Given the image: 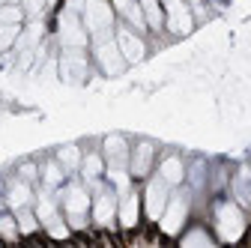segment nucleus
Segmentation results:
<instances>
[{"instance_id": "nucleus-26", "label": "nucleus", "mask_w": 251, "mask_h": 248, "mask_svg": "<svg viewBox=\"0 0 251 248\" xmlns=\"http://www.w3.org/2000/svg\"><path fill=\"white\" fill-rule=\"evenodd\" d=\"M21 3H24V12H27V15H39L45 0H21Z\"/></svg>"}, {"instance_id": "nucleus-19", "label": "nucleus", "mask_w": 251, "mask_h": 248, "mask_svg": "<svg viewBox=\"0 0 251 248\" xmlns=\"http://www.w3.org/2000/svg\"><path fill=\"white\" fill-rule=\"evenodd\" d=\"M42 179H45L48 189H54V185H60L63 179H66V168H63L57 159H54V162H45V168H42Z\"/></svg>"}, {"instance_id": "nucleus-20", "label": "nucleus", "mask_w": 251, "mask_h": 248, "mask_svg": "<svg viewBox=\"0 0 251 248\" xmlns=\"http://www.w3.org/2000/svg\"><path fill=\"white\" fill-rule=\"evenodd\" d=\"M15 222H18V230H21L24 236L39 230V222H36V215L30 212V206H24V209H18V212H15Z\"/></svg>"}, {"instance_id": "nucleus-24", "label": "nucleus", "mask_w": 251, "mask_h": 248, "mask_svg": "<svg viewBox=\"0 0 251 248\" xmlns=\"http://www.w3.org/2000/svg\"><path fill=\"white\" fill-rule=\"evenodd\" d=\"M21 33V24H0V51H6L9 45H15Z\"/></svg>"}, {"instance_id": "nucleus-4", "label": "nucleus", "mask_w": 251, "mask_h": 248, "mask_svg": "<svg viewBox=\"0 0 251 248\" xmlns=\"http://www.w3.org/2000/svg\"><path fill=\"white\" fill-rule=\"evenodd\" d=\"M87 39H90V33H87L81 15L66 9L63 18H60V42H63V48H84Z\"/></svg>"}, {"instance_id": "nucleus-12", "label": "nucleus", "mask_w": 251, "mask_h": 248, "mask_svg": "<svg viewBox=\"0 0 251 248\" xmlns=\"http://www.w3.org/2000/svg\"><path fill=\"white\" fill-rule=\"evenodd\" d=\"M114 215H117V198L108 195V192H102L96 200H93V219H96V224L108 227L114 222Z\"/></svg>"}, {"instance_id": "nucleus-1", "label": "nucleus", "mask_w": 251, "mask_h": 248, "mask_svg": "<svg viewBox=\"0 0 251 248\" xmlns=\"http://www.w3.org/2000/svg\"><path fill=\"white\" fill-rule=\"evenodd\" d=\"M93 57H96V63L102 66L105 75H120L123 72L126 57L120 54L114 30H111V33H102V36H93Z\"/></svg>"}, {"instance_id": "nucleus-25", "label": "nucleus", "mask_w": 251, "mask_h": 248, "mask_svg": "<svg viewBox=\"0 0 251 248\" xmlns=\"http://www.w3.org/2000/svg\"><path fill=\"white\" fill-rule=\"evenodd\" d=\"M18 176L27 179V182H33V179H36V165H33V162H24V165L18 168Z\"/></svg>"}, {"instance_id": "nucleus-10", "label": "nucleus", "mask_w": 251, "mask_h": 248, "mask_svg": "<svg viewBox=\"0 0 251 248\" xmlns=\"http://www.w3.org/2000/svg\"><path fill=\"white\" fill-rule=\"evenodd\" d=\"M152 144H138L135 149H132V156H129V174L135 176V179H144L147 174H150V165H152Z\"/></svg>"}, {"instance_id": "nucleus-5", "label": "nucleus", "mask_w": 251, "mask_h": 248, "mask_svg": "<svg viewBox=\"0 0 251 248\" xmlns=\"http://www.w3.org/2000/svg\"><path fill=\"white\" fill-rule=\"evenodd\" d=\"M84 48H63L60 57V78L69 84H81L87 78V57L81 54Z\"/></svg>"}, {"instance_id": "nucleus-28", "label": "nucleus", "mask_w": 251, "mask_h": 248, "mask_svg": "<svg viewBox=\"0 0 251 248\" xmlns=\"http://www.w3.org/2000/svg\"><path fill=\"white\" fill-rule=\"evenodd\" d=\"M3 209H9V206H6V195H0V212Z\"/></svg>"}, {"instance_id": "nucleus-7", "label": "nucleus", "mask_w": 251, "mask_h": 248, "mask_svg": "<svg viewBox=\"0 0 251 248\" xmlns=\"http://www.w3.org/2000/svg\"><path fill=\"white\" fill-rule=\"evenodd\" d=\"M117 45H120V54L126 57V63H138V60H144V39L135 36L129 27H117Z\"/></svg>"}, {"instance_id": "nucleus-2", "label": "nucleus", "mask_w": 251, "mask_h": 248, "mask_svg": "<svg viewBox=\"0 0 251 248\" xmlns=\"http://www.w3.org/2000/svg\"><path fill=\"white\" fill-rule=\"evenodd\" d=\"M81 21L90 36H102L114 30V9L108 0H87L81 9Z\"/></svg>"}, {"instance_id": "nucleus-29", "label": "nucleus", "mask_w": 251, "mask_h": 248, "mask_svg": "<svg viewBox=\"0 0 251 248\" xmlns=\"http://www.w3.org/2000/svg\"><path fill=\"white\" fill-rule=\"evenodd\" d=\"M188 3H192L195 9H201V3H203V0H188Z\"/></svg>"}, {"instance_id": "nucleus-31", "label": "nucleus", "mask_w": 251, "mask_h": 248, "mask_svg": "<svg viewBox=\"0 0 251 248\" xmlns=\"http://www.w3.org/2000/svg\"><path fill=\"white\" fill-rule=\"evenodd\" d=\"M0 6H3V0H0Z\"/></svg>"}, {"instance_id": "nucleus-9", "label": "nucleus", "mask_w": 251, "mask_h": 248, "mask_svg": "<svg viewBox=\"0 0 251 248\" xmlns=\"http://www.w3.org/2000/svg\"><path fill=\"white\" fill-rule=\"evenodd\" d=\"M129 156H132V149H129V144H126L123 135H108L105 138V162H108V168H126L129 165Z\"/></svg>"}, {"instance_id": "nucleus-16", "label": "nucleus", "mask_w": 251, "mask_h": 248, "mask_svg": "<svg viewBox=\"0 0 251 248\" xmlns=\"http://www.w3.org/2000/svg\"><path fill=\"white\" fill-rule=\"evenodd\" d=\"M138 3H141V12H144V18H147V27L162 30V24H165V9H162L159 0H138Z\"/></svg>"}, {"instance_id": "nucleus-22", "label": "nucleus", "mask_w": 251, "mask_h": 248, "mask_svg": "<svg viewBox=\"0 0 251 248\" xmlns=\"http://www.w3.org/2000/svg\"><path fill=\"white\" fill-rule=\"evenodd\" d=\"M21 230H18V222H15V215H9L6 209L0 212V239H15Z\"/></svg>"}, {"instance_id": "nucleus-17", "label": "nucleus", "mask_w": 251, "mask_h": 248, "mask_svg": "<svg viewBox=\"0 0 251 248\" xmlns=\"http://www.w3.org/2000/svg\"><path fill=\"white\" fill-rule=\"evenodd\" d=\"M120 219H123V227H132L138 222V195L135 192H126L123 200H120Z\"/></svg>"}, {"instance_id": "nucleus-23", "label": "nucleus", "mask_w": 251, "mask_h": 248, "mask_svg": "<svg viewBox=\"0 0 251 248\" xmlns=\"http://www.w3.org/2000/svg\"><path fill=\"white\" fill-rule=\"evenodd\" d=\"M108 179L117 185V195L120 198L129 192V174H126V168H108Z\"/></svg>"}, {"instance_id": "nucleus-11", "label": "nucleus", "mask_w": 251, "mask_h": 248, "mask_svg": "<svg viewBox=\"0 0 251 248\" xmlns=\"http://www.w3.org/2000/svg\"><path fill=\"white\" fill-rule=\"evenodd\" d=\"M30 200H33V192H30V182L18 176V179L9 185V192H6V206H9L12 212H18V209L30 206Z\"/></svg>"}, {"instance_id": "nucleus-18", "label": "nucleus", "mask_w": 251, "mask_h": 248, "mask_svg": "<svg viewBox=\"0 0 251 248\" xmlns=\"http://www.w3.org/2000/svg\"><path fill=\"white\" fill-rule=\"evenodd\" d=\"M81 152H78V147H60L57 149V162L66 168V174H72V171H78L81 168Z\"/></svg>"}, {"instance_id": "nucleus-27", "label": "nucleus", "mask_w": 251, "mask_h": 248, "mask_svg": "<svg viewBox=\"0 0 251 248\" xmlns=\"http://www.w3.org/2000/svg\"><path fill=\"white\" fill-rule=\"evenodd\" d=\"M84 3H87V0H69V3H66V9H69V12H78V15H81Z\"/></svg>"}, {"instance_id": "nucleus-3", "label": "nucleus", "mask_w": 251, "mask_h": 248, "mask_svg": "<svg viewBox=\"0 0 251 248\" xmlns=\"http://www.w3.org/2000/svg\"><path fill=\"white\" fill-rule=\"evenodd\" d=\"M63 209H66L72 227H84V215L90 209V195L81 182H69L66 192H63Z\"/></svg>"}, {"instance_id": "nucleus-14", "label": "nucleus", "mask_w": 251, "mask_h": 248, "mask_svg": "<svg viewBox=\"0 0 251 248\" xmlns=\"http://www.w3.org/2000/svg\"><path fill=\"white\" fill-rule=\"evenodd\" d=\"M185 209H188V203H185V198H171L168 200V206H165V227L174 233L176 227H179V222H182V215H185Z\"/></svg>"}, {"instance_id": "nucleus-21", "label": "nucleus", "mask_w": 251, "mask_h": 248, "mask_svg": "<svg viewBox=\"0 0 251 248\" xmlns=\"http://www.w3.org/2000/svg\"><path fill=\"white\" fill-rule=\"evenodd\" d=\"M24 15L27 12L18 3H3V6H0V24H21Z\"/></svg>"}, {"instance_id": "nucleus-6", "label": "nucleus", "mask_w": 251, "mask_h": 248, "mask_svg": "<svg viewBox=\"0 0 251 248\" xmlns=\"http://www.w3.org/2000/svg\"><path fill=\"white\" fill-rule=\"evenodd\" d=\"M168 189H171V185L159 176V179H150V185H147V215H150V219L155 222V219H162V212H165V206H168Z\"/></svg>"}, {"instance_id": "nucleus-15", "label": "nucleus", "mask_w": 251, "mask_h": 248, "mask_svg": "<svg viewBox=\"0 0 251 248\" xmlns=\"http://www.w3.org/2000/svg\"><path fill=\"white\" fill-rule=\"evenodd\" d=\"M81 174H84V179L93 185V182L105 174V159L99 156V152H87V156L81 159Z\"/></svg>"}, {"instance_id": "nucleus-8", "label": "nucleus", "mask_w": 251, "mask_h": 248, "mask_svg": "<svg viewBox=\"0 0 251 248\" xmlns=\"http://www.w3.org/2000/svg\"><path fill=\"white\" fill-rule=\"evenodd\" d=\"M165 9H168V27L174 33H188L192 30V12H188L185 0H165Z\"/></svg>"}, {"instance_id": "nucleus-30", "label": "nucleus", "mask_w": 251, "mask_h": 248, "mask_svg": "<svg viewBox=\"0 0 251 248\" xmlns=\"http://www.w3.org/2000/svg\"><path fill=\"white\" fill-rule=\"evenodd\" d=\"M3 3H21V0H3Z\"/></svg>"}, {"instance_id": "nucleus-13", "label": "nucleus", "mask_w": 251, "mask_h": 248, "mask_svg": "<svg viewBox=\"0 0 251 248\" xmlns=\"http://www.w3.org/2000/svg\"><path fill=\"white\" fill-rule=\"evenodd\" d=\"M159 176H162L168 185H179V182H182V176H185L182 159H179V156H168V159L159 165Z\"/></svg>"}]
</instances>
